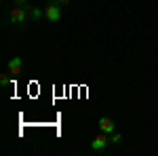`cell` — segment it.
Here are the masks:
<instances>
[{"mask_svg":"<svg viewBox=\"0 0 158 156\" xmlns=\"http://www.w3.org/2000/svg\"><path fill=\"white\" fill-rule=\"evenodd\" d=\"M27 17H30V4L27 6H15L9 15V19H11V23L15 25H23L27 21Z\"/></svg>","mask_w":158,"mask_h":156,"instance_id":"obj_1","label":"cell"},{"mask_svg":"<svg viewBox=\"0 0 158 156\" xmlns=\"http://www.w3.org/2000/svg\"><path fill=\"white\" fill-rule=\"evenodd\" d=\"M108 144H110V135L99 131L97 135H95V139L91 141V150H95V152H103V150L108 148Z\"/></svg>","mask_w":158,"mask_h":156,"instance_id":"obj_3","label":"cell"},{"mask_svg":"<svg viewBox=\"0 0 158 156\" xmlns=\"http://www.w3.org/2000/svg\"><path fill=\"white\" fill-rule=\"evenodd\" d=\"M97 127L101 133H108V135H112V133L116 131V124H114V120L108 118V116H101V118L97 120Z\"/></svg>","mask_w":158,"mask_h":156,"instance_id":"obj_4","label":"cell"},{"mask_svg":"<svg viewBox=\"0 0 158 156\" xmlns=\"http://www.w3.org/2000/svg\"><path fill=\"white\" fill-rule=\"evenodd\" d=\"M17 6H27V0H15Z\"/></svg>","mask_w":158,"mask_h":156,"instance_id":"obj_10","label":"cell"},{"mask_svg":"<svg viewBox=\"0 0 158 156\" xmlns=\"http://www.w3.org/2000/svg\"><path fill=\"white\" fill-rule=\"evenodd\" d=\"M120 139H122V135H120V133H116V131L110 135V144H114V145H116V144H120Z\"/></svg>","mask_w":158,"mask_h":156,"instance_id":"obj_7","label":"cell"},{"mask_svg":"<svg viewBox=\"0 0 158 156\" xmlns=\"http://www.w3.org/2000/svg\"><path fill=\"white\" fill-rule=\"evenodd\" d=\"M21 68H23V61H21V57H13V59L9 61V74H11L13 78L21 76Z\"/></svg>","mask_w":158,"mask_h":156,"instance_id":"obj_5","label":"cell"},{"mask_svg":"<svg viewBox=\"0 0 158 156\" xmlns=\"http://www.w3.org/2000/svg\"><path fill=\"white\" fill-rule=\"evenodd\" d=\"M51 2H59L61 6H65V4H70V2H72V0H51Z\"/></svg>","mask_w":158,"mask_h":156,"instance_id":"obj_9","label":"cell"},{"mask_svg":"<svg viewBox=\"0 0 158 156\" xmlns=\"http://www.w3.org/2000/svg\"><path fill=\"white\" fill-rule=\"evenodd\" d=\"M61 13H63V6H61L59 2H49L47 6H44V17L49 19V21H59L61 19Z\"/></svg>","mask_w":158,"mask_h":156,"instance_id":"obj_2","label":"cell"},{"mask_svg":"<svg viewBox=\"0 0 158 156\" xmlns=\"http://www.w3.org/2000/svg\"><path fill=\"white\" fill-rule=\"evenodd\" d=\"M9 82H11V76H9V74H2V76H0V86H6Z\"/></svg>","mask_w":158,"mask_h":156,"instance_id":"obj_8","label":"cell"},{"mask_svg":"<svg viewBox=\"0 0 158 156\" xmlns=\"http://www.w3.org/2000/svg\"><path fill=\"white\" fill-rule=\"evenodd\" d=\"M44 17V9H38V6H30V19L32 21H40Z\"/></svg>","mask_w":158,"mask_h":156,"instance_id":"obj_6","label":"cell"}]
</instances>
